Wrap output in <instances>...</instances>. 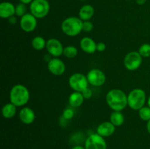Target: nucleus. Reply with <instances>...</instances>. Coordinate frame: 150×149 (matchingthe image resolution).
<instances>
[{
  "label": "nucleus",
  "instance_id": "36",
  "mask_svg": "<svg viewBox=\"0 0 150 149\" xmlns=\"http://www.w3.org/2000/svg\"><path fill=\"white\" fill-rule=\"evenodd\" d=\"M80 1H85V0H80Z\"/></svg>",
  "mask_w": 150,
  "mask_h": 149
},
{
  "label": "nucleus",
  "instance_id": "1",
  "mask_svg": "<svg viewBox=\"0 0 150 149\" xmlns=\"http://www.w3.org/2000/svg\"><path fill=\"white\" fill-rule=\"evenodd\" d=\"M105 101L111 110L122 111L127 105V96L123 91L114 89L107 93Z\"/></svg>",
  "mask_w": 150,
  "mask_h": 149
},
{
  "label": "nucleus",
  "instance_id": "2",
  "mask_svg": "<svg viewBox=\"0 0 150 149\" xmlns=\"http://www.w3.org/2000/svg\"><path fill=\"white\" fill-rule=\"evenodd\" d=\"M30 98L29 90L22 84H16L10 91V101L16 107H23L28 103Z\"/></svg>",
  "mask_w": 150,
  "mask_h": 149
},
{
  "label": "nucleus",
  "instance_id": "37",
  "mask_svg": "<svg viewBox=\"0 0 150 149\" xmlns=\"http://www.w3.org/2000/svg\"><path fill=\"white\" fill-rule=\"evenodd\" d=\"M126 1H129V0H126Z\"/></svg>",
  "mask_w": 150,
  "mask_h": 149
},
{
  "label": "nucleus",
  "instance_id": "5",
  "mask_svg": "<svg viewBox=\"0 0 150 149\" xmlns=\"http://www.w3.org/2000/svg\"><path fill=\"white\" fill-rule=\"evenodd\" d=\"M30 13L37 18H43L50 11V4L48 0H33L29 6Z\"/></svg>",
  "mask_w": 150,
  "mask_h": 149
},
{
  "label": "nucleus",
  "instance_id": "11",
  "mask_svg": "<svg viewBox=\"0 0 150 149\" xmlns=\"http://www.w3.org/2000/svg\"><path fill=\"white\" fill-rule=\"evenodd\" d=\"M37 18H35L32 13H26L21 18L20 26L25 32H32L36 29L38 25Z\"/></svg>",
  "mask_w": 150,
  "mask_h": 149
},
{
  "label": "nucleus",
  "instance_id": "10",
  "mask_svg": "<svg viewBox=\"0 0 150 149\" xmlns=\"http://www.w3.org/2000/svg\"><path fill=\"white\" fill-rule=\"evenodd\" d=\"M45 48L48 53L54 58H57L62 55L64 51V47L62 42L56 38H51L48 39Z\"/></svg>",
  "mask_w": 150,
  "mask_h": 149
},
{
  "label": "nucleus",
  "instance_id": "27",
  "mask_svg": "<svg viewBox=\"0 0 150 149\" xmlns=\"http://www.w3.org/2000/svg\"><path fill=\"white\" fill-rule=\"evenodd\" d=\"M62 115L66 120H70L74 116V111L72 108H67L63 111Z\"/></svg>",
  "mask_w": 150,
  "mask_h": 149
},
{
  "label": "nucleus",
  "instance_id": "29",
  "mask_svg": "<svg viewBox=\"0 0 150 149\" xmlns=\"http://www.w3.org/2000/svg\"><path fill=\"white\" fill-rule=\"evenodd\" d=\"M105 49H106V45L104 42H100L97 43V51L99 52H103Z\"/></svg>",
  "mask_w": 150,
  "mask_h": 149
},
{
  "label": "nucleus",
  "instance_id": "23",
  "mask_svg": "<svg viewBox=\"0 0 150 149\" xmlns=\"http://www.w3.org/2000/svg\"><path fill=\"white\" fill-rule=\"evenodd\" d=\"M139 117L143 121H146L150 120V108L148 106H144L139 110Z\"/></svg>",
  "mask_w": 150,
  "mask_h": 149
},
{
  "label": "nucleus",
  "instance_id": "4",
  "mask_svg": "<svg viewBox=\"0 0 150 149\" xmlns=\"http://www.w3.org/2000/svg\"><path fill=\"white\" fill-rule=\"evenodd\" d=\"M146 101V92L142 89H134L127 95V105L134 110H139Z\"/></svg>",
  "mask_w": 150,
  "mask_h": 149
},
{
  "label": "nucleus",
  "instance_id": "16",
  "mask_svg": "<svg viewBox=\"0 0 150 149\" xmlns=\"http://www.w3.org/2000/svg\"><path fill=\"white\" fill-rule=\"evenodd\" d=\"M16 15V6L9 1H3L0 4V17L10 18Z\"/></svg>",
  "mask_w": 150,
  "mask_h": 149
},
{
  "label": "nucleus",
  "instance_id": "33",
  "mask_svg": "<svg viewBox=\"0 0 150 149\" xmlns=\"http://www.w3.org/2000/svg\"><path fill=\"white\" fill-rule=\"evenodd\" d=\"M146 130H147L148 133L150 134V120L146 122Z\"/></svg>",
  "mask_w": 150,
  "mask_h": 149
},
{
  "label": "nucleus",
  "instance_id": "12",
  "mask_svg": "<svg viewBox=\"0 0 150 149\" xmlns=\"http://www.w3.org/2000/svg\"><path fill=\"white\" fill-rule=\"evenodd\" d=\"M48 69L51 74L56 76H59L64 73L66 66L60 58H52L48 61Z\"/></svg>",
  "mask_w": 150,
  "mask_h": 149
},
{
  "label": "nucleus",
  "instance_id": "8",
  "mask_svg": "<svg viewBox=\"0 0 150 149\" xmlns=\"http://www.w3.org/2000/svg\"><path fill=\"white\" fill-rule=\"evenodd\" d=\"M84 148L85 149H107V143L103 137L95 133L86 139Z\"/></svg>",
  "mask_w": 150,
  "mask_h": 149
},
{
  "label": "nucleus",
  "instance_id": "22",
  "mask_svg": "<svg viewBox=\"0 0 150 149\" xmlns=\"http://www.w3.org/2000/svg\"><path fill=\"white\" fill-rule=\"evenodd\" d=\"M63 55L67 58H73L78 55V49L73 45H67L64 47Z\"/></svg>",
  "mask_w": 150,
  "mask_h": 149
},
{
  "label": "nucleus",
  "instance_id": "28",
  "mask_svg": "<svg viewBox=\"0 0 150 149\" xmlns=\"http://www.w3.org/2000/svg\"><path fill=\"white\" fill-rule=\"evenodd\" d=\"M82 95H83L84 99H89L92 98V95H93V93H92V91L89 88H86L83 91L81 92Z\"/></svg>",
  "mask_w": 150,
  "mask_h": 149
},
{
  "label": "nucleus",
  "instance_id": "17",
  "mask_svg": "<svg viewBox=\"0 0 150 149\" xmlns=\"http://www.w3.org/2000/svg\"><path fill=\"white\" fill-rule=\"evenodd\" d=\"M95 14V9L91 4H85L82 6L79 12V18L83 21L89 20Z\"/></svg>",
  "mask_w": 150,
  "mask_h": 149
},
{
  "label": "nucleus",
  "instance_id": "21",
  "mask_svg": "<svg viewBox=\"0 0 150 149\" xmlns=\"http://www.w3.org/2000/svg\"><path fill=\"white\" fill-rule=\"evenodd\" d=\"M46 42L47 41H45V39L42 37L37 36L32 39V46L35 50L40 51L46 47Z\"/></svg>",
  "mask_w": 150,
  "mask_h": 149
},
{
  "label": "nucleus",
  "instance_id": "32",
  "mask_svg": "<svg viewBox=\"0 0 150 149\" xmlns=\"http://www.w3.org/2000/svg\"><path fill=\"white\" fill-rule=\"evenodd\" d=\"M146 1L147 0H136V2L138 4H139V5H143V4H144L146 2Z\"/></svg>",
  "mask_w": 150,
  "mask_h": 149
},
{
  "label": "nucleus",
  "instance_id": "6",
  "mask_svg": "<svg viewBox=\"0 0 150 149\" xmlns=\"http://www.w3.org/2000/svg\"><path fill=\"white\" fill-rule=\"evenodd\" d=\"M69 86L74 91L82 92L85 89L88 88V82L86 75L82 73H73L69 77Z\"/></svg>",
  "mask_w": 150,
  "mask_h": 149
},
{
  "label": "nucleus",
  "instance_id": "15",
  "mask_svg": "<svg viewBox=\"0 0 150 149\" xmlns=\"http://www.w3.org/2000/svg\"><path fill=\"white\" fill-rule=\"evenodd\" d=\"M80 47L83 52L88 54H92L97 51V43L89 37H85L81 39Z\"/></svg>",
  "mask_w": 150,
  "mask_h": 149
},
{
  "label": "nucleus",
  "instance_id": "31",
  "mask_svg": "<svg viewBox=\"0 0 150 149\" xmlns=\"http://www.w3.org/2000/svg\"><path fill=\"white\" fill-rule=\"evenodd\" d=\"M19 1H20L21 3H23L24 4H31L33 0H19Z\"/></svg>",
  "mask_w": 150,
  "mask_h": 149
},
{
  "label": "nucleus",
  "instance_id": "3",
  "mask_svg": "<svg viewBox=\"0 0 150 149\" xmlns=\"http://www.w3.org/2000/svg\"><path fill=\"white\" fill-rule=\"evenodd\" d=\"M83 20L80 18L71 16L64 19L61 24L63 33L69 37H76L83 30Z\"/></svg>",
  "mask_w": 150,
  "mask_h": 149
},
{
  "label": "nucleus",
  "instance_id": "24",
  "mask_svg": "<svg viewBox=\"0 0 150 149\" xmlns=\"http://www.w3.org/2000/svg\"><path fill=\"white\" fill-rule=\"evenodd\" d=\"M139 53L143 58L150 57V44L144 43L139 48Z\"/></svg>",
  "mask_w": 150,
  "mask_h": 149
},
{
  "label": "nucleus",
  "instance_id": "13",
  "mask_svg": "<svg viewBox=\"0 0 150 149\" xmlns=\"http://www.w3.org/2000/svg\"><path fill=\"white\" fill-rule=\"evenodd\" d=\"M36 115L32 108L29 107H23L19 112V118L24 124H31L35 121Z\"/></svg>",
  "mask_w": 150,
  "mask_h": 149
},
{
  "label": "nucleus",
  "instance_id": "14",
  "mask_svg": "<svg viewBox=\"0 0 150 149\" xmlns=\"http://www.w3.org/2000/svg\"><path fill=\"white\" fill-rule=\"evenodd\" d=\"M116 127L111 121H104L97 128V133L103 137H110L115 131Z\"/></svg>",
  "mask_w": 150,
  "mask_h": 149
},
{
  "label": "nucleus",
  "instance_id": "9",
  "mask_svg": "<svg viewBox=\"0 0 150 149\" xmlns=\"http://www.w3.org/2000/svg\"><path fill=\"white\" fill-rule=\"evenodd\" d=\"M88 82L93 86H101L106 81L105 74L99 69H92L86 74Z\"/></svg>",
  "mask_w": 150,
  "mask_h": 149
},
{
  "label": "nucleus",
  "instance_id": "35",
  "mask_svg": "<svg viewBox=\"0 0 150 149\" xmlns=\"http://www.w3.org/2000/svg\"><path fill=\"white\" fill-rule=\"evenodd\" d=\"M147 105H148V107H149V108H150V96H149V98L147 99Z\"/></svg>",
  "mask_w": 150,
  "mask_h": 149
},
{
  "label": "nucleus",
  "instance_id": "18",
  "mask_svg": "<svg viewBox=\"0 0 150 149\" xmlns=\"http://www.w3.org/2000/svg\"><path fill=\"white\" fill-rule=\"evenodd\" d=\"M83 101H84V98L82 95V93L79 91L73 92L70 95L68 99L69 104L73 108H79V107H80L83 104Z\"/></svg>",
  "mask_w": 150,
  "mask_h": 149
},
{
  "label": "nucleus",
  "instance_id": "34",
  "mask_svg": "<svg viewBox=\"0 0 150 149\" xmlns=\"http://www.w3.org/2000/svg\"><path fill=\"white\" fill-rule=\"evenodd\" d=\"M71 149H85V148L83 147V146H81V145H76V146H74V147L72 148Z\"/></svg>",
  "mask_w": 150,
  "mask_h": 149
},
{
  "label": "nucleus",
  "instance_id": "19",
  "mask_svg": "<svg viewBox=\"0 0 150 149\" xmlns=\"http://www.w3.org/2000/svg\"><path fill=\"white\" fill-rule=\"evenodd\" d=\"M16 108L17 107L11 102H9V103L4 105L1 109V114H2L3 117L5 118H8V119L13 118L16 114Z\"/></svg>",
  "mask_w": 150,
  "mask_h": 149
},
{
  "label": "nucleus",
  "instance_id": "7",
  "mask_svg": "<svg viewBox=\"0 0 150 149\" xmlns=\"http://www.w3.org/2000/svg\"><path fill=\"white\" fill-rule=\"evenodd\" d=\"M142 58L139 51H131L126 54L123 60V64L125 68L129 71H135L141 67L142 64Z\"/></svg>",
  "mask_w": 150,
  "mask_h": 149
},
{
  "label": "nucleus",
  "instance_id": "25",
  "mask_svg": "<svg viewBox=\"0 0 150 149\" xmlns=\"http://www.w3.org/2000/svg\"><path fill=\"white\" fill-rule=\"evenodd\" d=\"M26 14V6L23 3H19L16 6V15L21 18Z\"/></svg>",
  "mask_w": 150,
  "mask_h": 149
},
{
  "label": "nucleus",
  "instance_id": "30",
  "mask_svg": "<svg viewBox=\"0 0 150 149\" xmlns=\"http://www.w3.org/2000/svg\"><path fill=\"white\" fill-rule=\"evenodd\" d=\"M8 20L10 23H12V24H15V23H16V22H17V18H16V17L15 15L10 17V18H8Z\"/></svg>",
  "mask_w": 150,
  "mask_h": 149
},
{
  "label": "nucleus",
  "instance_id": "20",
  "mask_svg": "<svg viewBox=\"0 0 150 149\" xmlns=\"http://www.w3.org/2000/svg\"><path fill=\"white\" fill-rule=\"evenodd\" d=\"M110 121L116 127H120L124 124L125 116L121 111H113L110 115Z\"/></svg>",
  "mask_w": 150,
  "mask_h": 149
},
{
  "label": "nucleus",
  "instance_id": "26",
  "mask_svg": "<svg viewBox=\"0 0 150 149\" xmlns=\"http://www.w3.org/2000/svg\"><path fill=\"white\" fill-rule=\"evenodd\" d=\"M82 28H83V31L86 32H89L92 31L94 28V25L90 20H85V21H83Z\"/></svg>",
  "mask_w": 150,
  "mask_h": 149
}]
</instances>
